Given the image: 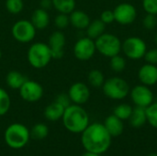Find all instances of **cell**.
Returning a JSON list of instances; mask_svg holds the SVG:
<instances>
[{
	"label": "cell",
	"mask_w": 157,
	"mask_h": 156,
	"mask_svg": "<svg viewBox=\"0 0 157 156\" xmlns=\"http://www.w3.org/2000/svg\"><path fill=\"white\" fill-rule=\"evenodd\" d=\"M111 138L104 124L95 122L89 124L82 132L81 142L86 151L102 154L109 150Z\"/></svg>",
	"instance_id": "1"
},
{
	"label": "cell",
	"mask_w": 157,
	"mask_h": 156,
	"mask_svg": "<svg viewBox=\"0 0 157 156\" xmlns=\"http://www.w3.org/2000/svg\"><path fill=\"white\" fill-rule=\"evenodd\" d=\"M62 120L65 129L73 133H82L89 125L87 112L81 105L76 104L70 105L64 109Z\"/></svg>",
	"instance_id": "2"
},
{
	"label": "cell",
	"mask_w": 157,
	"mask_h": 156,
	"mask_svg": "<svg viewBox=\"0 0 157 156\" xmlns=\"http://www.w3.org/2000/svg\"><path fill=\"white\" fill-rule=\"evenodd\" d=\"M30 138L29 130L21 123L9 125L4 134V139L7 146L12 149H21L29 143Z\"/></svg>",
	"instance_id": "3"
},
{
	"label": "cell",
	"mask_w": 157,
	"mask_h": 156,
	"mask_svg": "<svg viewBox=\"0 0 157 156\" xmlns=\"http://www.w3.org/2000/svg\"><path fill=\"white\" fill-rule=\"evenodd\" d=\"M27 58L32 67L36 69H42L50 63L52 56L48 44L36 42L29 48Z\"/></svg>",
	"instance_id": "4"
},
{
	"label": "cell",
	"mask_w": 157,
	"mask_h": 156,
	"mask_svg": "<svg viewBox=\"0 0 157 156\" xmlns=\"http://www.w3.org/2000/svg\"><path fill=\"white\" fill-rule=\"evenodd\" d=\"M96 49L106 57H113L118 55L121 50V42L120 39L110 33H103L95 40Z\"/></svg>",
	"instance_id": "5"
},
{
	"label": "cell",
	"mask_w": 157,
	"mask_h": 156,
	"mask_svg": "<svg viewBox=\"0 0 157 156\" xmlns=\"http://www.w3.org/2000/svg\"><path fill=\"white\" fill-rule=\"evenodd\" d=\"M103 93L106 97L111 99H123L125 98L130 91V86L128 83L120 77H112L104 82Z\"/></svg>",
	"instance_id": "6"
},
{
	"label": "cell",
	"mask_w": 157,
	"mask_h": 156,
	"mask_svg": "<svg viewBox=\"0 0 157 156\" xmlns=\"http://www.w3.org/2000/svg\"><path fill=\"white\" fill-rule=\"evenodd\" d=\"M36 28L30 20L20 19L17 20L11 29L13 38L21 43H28L34 40L36 36Z\"/></svg>",
	"instance_id": "7"
},
{
	"label": "cell",
	"mask_w": 157,
	"mask_h": 156,
	"mask_svg": "<svg viewBox=\"0 0 157 156\" xmlns=\"http://www.w3.org/2000/svg\"><path fill=\"white\" fill-rule=\"evenodd\" d=\"M121 49L127 57L132 60L143 58L146 52V44L141 38L130 37L121 45Z\"/></svg>",
	"instance_id": "8"
},
{
	"label": "cell",
	"mask_w": 157,
	"mask_h": 156,
	"mask_svg": "<svg viewBox=\"0 0 157 156\" xmlns=\"http://www.w3.org/2000/svg\"><path fill=\"white\" fill-rule=\"evenodd\" d=\"M18 91L21 98L30 103L39 101L42 97L44 93L43 87L40 83L29 79L22 85Z\"/></svg>",
	"instance_id": "9"
},
{
	"label": "cell",
	"mask_w": 157,
	"mask_h": 156,
	"mask_svg": "<svg viewBox=\"0 0 157 156\" xmlns=\"http://www.w3.org/2000/svg\"><path fill=\"white\" fill-rule=\"evenodd\" d=\"M96 50L94 40L88 37H84L75 42L74 46V54L79 61H88L93 57Z\"/></svg>",
	"instance_id": "10"
},
{
	"label": "cell",
	"mask_w": 157,
	"mask_h": 156,
	"mask_svg": "<svg viewBox=\"0 0 157 156\" xmlns=\"http://www.w3.org/2000/svg\"><path fill=\"white\" fill-rule=\"evenodd\" d=\"M115 20L121 25L132 24L137 16L136 8L128 3H122L117 6L113 11Z\"/></svg>",
	"instance_id": "11"
},
{
	"label": "cell",
	"mask_w": 157,
	"mask_h": 156,
	"mask_svg": "<svg viewBox=\"0 0 157 156\" xmlns=\"http://www.w3.org/2000/svg\"><path fill=\"white\" fill-rule=\"evenodd\" d=\"M66 39L61 30L52 32L48 40V46L51 50L52 59H61L64 54V46Z\"/></svg>",
	"instance_id": "12"
},
{
	"label": "cell",
	"mask_w": 157,
	"mask_h": 156,
	"mask_svg": "<svg viewBox=\"0 0 157 156\" xmlns=\"http://www.w3.org/2000/svg\"><path fill=\"white\" fill-rule=\"evenodd\" d=\"M131 97L133 103L142 108H147L154 101L153 92L144 85L134 86L131 92Z\"/></svg>",
	"instance_id": "13"
},
{
	"label": "cell",
	"mask_w": 157,
	"mask_h": 156,
	"mask_svg": "<svg viewBox=\"0 0 157 156\" xmlns=\"http://www.w3.org/2000/svg\"><path fill=\"white\" fill-rule=\"evenodd\" d=\"M68 96L74 104L82 105L87 102V100L89 99L90 91L86 84L76 82L70 86L68 90Z\"/></svg>",
	"instance_id": "14"
},
{
	"label": "cell",
	"mask_w": 157,
	"mask_h": 156,
	"mask_svg": "<svg viewBox=\"0 0 157 156\" xmlns=\"http://www.w3.org/2000/svg\"><path fill=\"white\" fill-rule=\"evenodd\" d=\"M139 79L145 86H154L157 83V67L155 64L147 63L139 70Z\"/></svg>",
	"instance_id": "15"
},
{
	"label": "cell",
	"mask_w": 157,
	"mask_h": 156,
	"mask_svg": "<svg viewBox=\"0 0 157 156\" xmlns=\"http://www.w3.org/2000/svg\"><path fill=\"white\" fill-rule=\"evenodd\" d=\"M104 126L111 137H118L121 135V133L123 132V129H124L122 120L119 119L118 117H116L114 114L109 116L105 120Z\"/></svg>",
	"instance_id": "16"
},
{
	"label": "cell",
	"mask_w": 157,
	"mask_h": 156,
	"mask_svg": "<svg viewBox=\"0 0 157 156\" xmlns=\"http://www.w3.org/2000/svg\"><path fill=\"white\" fill-rule=\"evenodd\" d=\"M31 23L36 28V29H43L47 28L50 24V16L47 10L40 7L33 11L30 18Z\"/></svg>",
	"instance_id": "17"
},
{
	"label": "cell",
	"mask_w": 157,
	"mask_h": 156,
	"mask_svg": "<svg viewBox=\"0 0 157 156\" xmlns=\"http://www.w3.org/2000/svg\"><path fill=\"white\" fill-rule=\"evenodd\" d=\"M70 24L78 29H85L90 23V18L86 13L81 10H74L69 14Z\"/></svg>",
	"instance_id": "18"
},
{
	"label": "cell",
	"mask_w": 157,
	"mask_h": 156,
	"mask_svg": "<svg viewBox=\"0 0 157 156\" xmlns=\"http://www.w3.org/2000/svg\"><path fill=\"white\" fill-rule=\"evenodd\" d=\"M65 108L61 104L53 101L49 104L44 109V117L50 121H57L63 118Z\"/></svg>",
	"instance_id": "19"
},
{
	"label": "cell",
	"mask_w": 157,
	"mask_h": 156,
	"mask_svg": "<svg viewBox=\"0 0 157 156\" xmlns=\"http://www.w3.org/2000/svg\"><path fill=\"white\" fill-rule=\"evenodd\" d=\"M27 80H28V78L22 73H20L18 71H10L6 76V85L11 89L18 90Z\"/></svg>",
	"instance_id": "20"
},
{
	"label": "cell",
	"mask_w": 157,
	"mask_h": 156,
	"mask_svg": "<svg viewBox=\"0 0 157 156\" xmlns=\"http://www.w3.org/2000/svg\"><path fill=\"white\" fill-rule=\"evenodd\" d=\"M129 120L131 125L133 128H141L144 126L147 121L145 108L136 106L134 108H132V112Z\"/></svg>",
	"instance_id": "21"
},
{
	"label": "cell",
	"mask_w": 157,
	"mask_h": 156,
	"mask_svg": "<svg viewBox=\"0 0 157 156\" xmlns=\"http://www.w3.org/2000/svg\"><path fill=\"white\" fill-rule=\"evenodd\" d=\"M106 28V24L101 19H95L92 22L90 21L89 25L87 26L86 29V35L88 38L92 40H96L100 35L104 33Z\"/></svg>",
	"instance_id": "22"
},
{
	"label": "cell",
	"mask_w": 157,
	"mask_h": 156,
	"mask_svg": "<svg viewBox=\"0 0 157 156\" xmlns=\"http://www.w3.org/2000/svg\"><path fill=\"white\" fill-rule=\"evenodd\" d=\"M52 6L59 12L69 15L75 8V0H52Z\"/></svg>",
	"instance_id": "23"
},
{
	"label": "cell",
	"mask_w": 157,
	"mask_h": 156,
	"mask_svg": "<svg viewBox=\"0 0 157 156\" xmlns=\"http://www.w3.org/2000/svg\"><path fill=\"white\" fill-rule=\"evenodd\" d=\"M30 138L38 141L44 140L49 134V128L44 123H37L35 124L31 130L29 131Z\"/></svg>",
	"instance_id": "24"
},
{
	"label": "cell",
	"mask_w": 157,
	"mask_h": 156,
	"mask_svg": "<svg viewBox=\"0 0 157 156\" xmlns=\"http://www.w3.org/2000/svg\"><path fill=\"white\" fill-rule=\"evenodd\" d=\"M87 80H88V83L94 87H100L103 86L105 82L102 72H100L99 70H96V69L89 72L87 75Z\"/></svg>",
	"instance_id": "25"
},
{
	"label": "cell",
	"mask_w": 157,
	"mask_h": 156,
	"mask_svg": "<svg viewBox=\"0 0 157 156\" xmlns=\"http://www.w3.org/2000/svg\"><path fill=\"white\" fill-rule=\"evenodd\" d=\"M132 112V108L128 104H121L114 108L113 114L121 120H129Z\"/></svg>",
	"instance_id": "26"
},
{
	"label": "cell",
	"mask_w": 157,
	"mask_h": 156,
	"mask_svg": "<svg viewBox=\"0 0 157 156\" xmlns=\"http://www.w3.org/2000/svg\"><path fill=\"white\" fill-rule=\"evenodd\" d=\"M11 105V100L8 93L2 87H0V116L6 115Z\"/></svg>",
	"instance_id": "27"
},
{
	"label": "cell",
	"mask_w": 157,
	"mask_h": 156,
	"mask_svg": "<svg viewBox=\"0 0 157 156\" xmlns=\"http://www.w3.org/2000/svg\"><path fill=\"white\" fill-rule=\"evenodd\" d=\"M146 119L151 126L157 129V102L152 103L150 106L145 108Z\"/></svg>",
	"instance_id": "28"
},
{
	"label": "cell",
	"mask_w": 157,
	"mask_h": 156,
	"mask_svg": "<svg viewBox=\"0 0 157 156\" xmlns=\"http://www.w3.org/2000/svg\"><path fill=\"white\" fill-rule=\"evenodd\" d=\"M23 0H6V8L11 14H18L23 10Z\"/></svg>",
	"instance_id": "29"
},
{
	"label": "cell",
	"mask_w": 157,
	"mask_h": 156,
	"mask_svg": "<svg viewBox=\"0 0 157 156\" xmlns=\"http://www.w3.org/2000/svg\"><path fill=\"white\" fill-rule=\"evenodd\" d=\"M110 67L113 71L119 73L121 72L125 69L126 67V61L123 57L118 55H115L113 57H111L110 60Z\"/></svg>",
	"instance_id": "30"
},
{
	"label": "cell",
	"mask_w": 157,
	"mask_h": 156,
	"mask_svg": "<svg viewBox=\"0 0 157 156\" xmlns=\"http://www.w3.org/2000/svg\"><path fill=\"white\" fill-rule=\"evenodd\" d=\"M69 24H70V19H69V15L67 14L59 13L54 18V25L58 29H63L67 28Z\"/></svg>",
	"instance_id": "31"
},
{
	"label": "cell",
	"mask_w": 157,
	"mask_h": 156,
	"mask_svg": "<svg viewBox=\"0 0 157 156\" xmlns=\"http://www.w3.org/2000/svg\"><path fill=\"white\" fill-rule=\"evenodd\" d=\"M143 6L147 14L157 15V0H144Z\"/></svg>",
	"instance_id": "32"
},
{
	"label": "cell",
	"mask_w": 157,
	"mask_h": 156,
	"mask_svg": "<svg viewBox=\"0 0 157 156\" xmlns=\"http://www.w3.org/2000/svg\"><path fill=\"white\" fill-rule=\"evenodd\" d=\"M144 26L147 29H153L156 27L157 25V18L155 15L153 14H147L144 20H143Z\"/></svg>",
	"instance_id": "33"
},
{
	"label": "cell",
	"mask_w": 157,
	"mask_h": 156,
	"mask_svg": "<svg viewBox=\"0 0 157 156\" xmlns=\"http://www.w3.org/2000/svg\"><path fill=\"white\" fill-rule=\"evenodd\" d=\"M145 61L151 64H157V49H152L145 52L144 54Z\"/></svg>",
	"instance_id": "34"
},
{
	"label": "cell",
	"mask_w": 157,
	"mask_h": 156,
	"mask_svg": "<svg viewBox=\"0 0 157 156\" xmlns=\"http://www.w3.org/2000/svg\"><path fill=\"white\" fill-rule=\"evenodd\" d=\"M54 101H56L57 103L61 104V105L63 106L65 108H66L67 107H69V106L71 105V103H72V101H71V99H70L68 94H64V93H62V94L58 95V96L56 97V98H55Z\"/></svg>",
	"instance_id": "35"
},
{
	"label": "cell",
	"mask_w": 157,
	"mask_h": 156,
	"mask_svg": "<svg viewBox=\"0 0 157 156\" xmlns=\"http://www.w3.org/2000/svg\"><path fill=\"white\" fill-rule=\"evenodd\" d=\"M100 19L105 23V24H110L115 20L114 17V13L111 10H105L102 12L100 16Z\"/></svg>",
	"instance_id": "36"
},
{
	"label": "cell",
	"mask_w": 157,
	"mask_h": 156,
	"mask_svg": "<svg viewBox=\"0 0 157 156\" xmlns=\"http://www.w3.org/2000/svg\"><path fill=\"white\" fill-rule=\"evenodd\" d=\"M40 6L41 8L48 10L49 8H51L52 6V0H40Z\"/></svg>",
	"instance_id": "37"
},
{
	"label": "cell",
	"mask_w": 157,
	"mask_h": 156,
	"mask_svg": "<svg viewBox=\"0 0 157 156\" xmlns=\"http://www.w3.org/2000/svg\"><path fill=\"white\" fill-rule=\"evenodd\" d=\"M81 156H100L98 154H95V153H91V152H86L85 154H83Z\"/></svg>",
	"instance_id": "38"
},
{
	"label": "cell",
	"mask_w": 157,
	"mask_h": 156,
	"mask_svg": "<svg viewBox=\"0 0 157 156\" xmlns=\"http://www.w3.org/2000/svg\"><path fill=\"white\" fill-rule=\"evenodd\" d=\"M147 156H157V154H155V153H152V154H148Z\"/></svg>",
	"instance_id": "39"
},
{
	"label": "cell",
	"mask_w": 157,
	"mask_h": 156,
	"mask_svg": "<svg viewBox=\"0 0 157 156\" xmlns=\"http://www.w3.org/2000/svg\"><path fill=\"white\" fill-rule=\"evenodd\" d=\"M155 43L157 44V33L155 34Z\"/></svg>",
	"instance_id": "40"
},
{
	"label": "cell",
	"mask_w": 157,
	"mask_h": 156,
	"mask_svg": "<svg viewBox=\"0 0 157 156\" xmlns=\"http://www.w3.org/2000/svg\"><path fill=\"white\" fill-rule=\"evenodd\" d=\"M2 58V51H1V50H0V59Z\"/></svg>",
	"instance_id": "41"
}]
</instances>
